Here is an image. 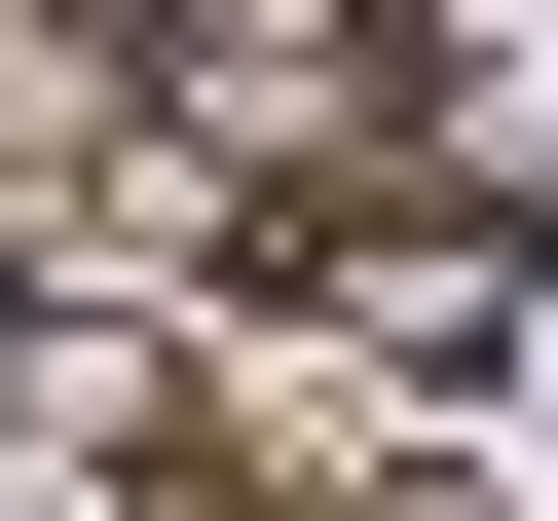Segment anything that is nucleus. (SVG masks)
<instances>
[{
    "label": "nucleus",
    "instance_id": "f257e3e1",
    "mask_svg": "<svg viewBox=\"0 0 558 521\" xmlns=\"http://www.w3.org/2000/svg\"><path fill=\"white\" fill-rule=\"evenodd\" d=\"M260 299H299V373H336V410H410V447H447V410H521V336H558V223H521V149H447V112H410V149H336V186H299V260H260Z\"/></svg>",
    "mask_w": 558,
    "mask_h": 521
}]
</instances>
